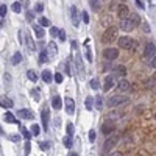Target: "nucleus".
Wrapping results in <instances>:
<instances>
[{
	"instance_id": "43",
	"label": "nucleus",
	"mask_w": 156,
	"mask_h": 156,
	"mask_svg": "<svg viewBox=\"0 0 156 156\" xmlns=\"http://www.w3.org/2000/svg\"><path fill=\"white\" fill-rule=\"evenodd\" d=\"M5 14H6V6L5 5H0V17H5Z\"/></svg>"
},
{
	"instance_id": "38",
	"label": "nucleus",
	"mask_w": 156,
	"mask_h": 156,
	"mask_svg": "<svg viewBox=\"0 0 156 156\" xmlns=\"http://www.w3.org/2000/svg\"><path fill=\"white\" fill-rule=\"evenodd\" d=\"M140 23H142V30H144V33H150V31H151V30H150V25H148L145 20H142Z\"/></svg>"
},
{
	"instance_id": "20",
	"label": "nucleus",
	"mask_w": 156,
	"mask_h": 156,
	"mask_svg": "<svg viewBox=\"0 0 156 156\" xmlns=\"http://www.w3.org/2000/svg\"><path fill=\"white\" fill-rule=\"evenodd\" d=\"M89 41H90V39H86V41H84V53H86V59L87 61H92V50H90Z\"/></svg>"
},
{
	"instance_id": "37",
	"label": "nucleus",
	"mask_w": 156,
	"mask_h": 156,
	"mask_svg": "<svg viewBox=\"0 0 156 156\" xmlns=\"http://www.w3.org/2000/svg\"><path fill=\"white\" fill-rule=\"evenodd\" d=\"M66 131H67V136H70L72 137V134H73V123H67V126H66Z\"/></svg>"
},
{
	"instance_id": "42",
	"label": "nucleus",
	"mask_w": 156,
	"mask_h": 156,
	"mask_svg": "<svg viewBox=\"0 0 156 156\" xmlns=\"http://www.w3.org/2000/svg\"><path fill=\"white\" fill-rule=\"evenodd\" d=\"M136 6L137 8H140V9H145V2H142V0H136Z\"/></svg>"
},
{
	"instance_id": "48",
	"label": "nucleus",
	"mask_w": 156,
	"mask_h": 156,
	"mask_svg": "<svg viewBox=\"0 0 156 156\" xmlns=\"http://www.w3.org/2000/svg\"><path fill=\"white\" fill-rule=\"evenodd\" d=\"M30 150H31V144H30V140H27L25 142V153H27V156H28Z\"/></svg>"
},
{
	"instance_id": "54",
	"label": "nucleus",
	"mask_w": 156,
	"mask_h": 156,
	"mask_svg": "<svg viewBox=\"0 0 156 156\" xmlns=\"http://www.w3.org/2000/svg\"><path fill=\"white\" fill-rule=\"evenodd\" d=\"M69 156H78V153L76 151H72V153H69Z\"/></svg>"
},
{
	"instance_id": "33",
	"label": "nucleus",
	"mask_w": 156,
	"mask_h": 156,
	"mask_svg": "<svg viewBox=\"0 0 156 156\" xmlns=\"http://www.w3.org/2000/svg\"><path fill=\"white\" fill-rule=\"evenodd\" d=\"M39 131H41V126L36 125V123H34V125H31V134H33V136H37V134H39Z\"/></svg>"
},
{
	"instance_id": "3",
	"label": "nucleus",
	"mask_w": 156,
	"mask_h": 156,
	"mask_svg": "<svg viewBox=\"0 0 156 156\" xmlns=\"http://www.w3.org/2000/svg\"><path fill=\"white\" fill-rule=\"evenodd\" d=\"M115 39H119V28L117 27H109V28H106L105 33H103L101 41L105 44H111V42L115 41Z\"/></svg>"
},
{
	"instance_id": "47",
	"label": "nucleus",
	"mask_w": 156,
	"mask_h": 156,
	"mask_svg": "<svg viewBox=\"0 0 156 156\" xmlns=\"http://www.w3.org/2000/svg\"><path fill=\"white\" fill-rule=\"evenodd\" d=\"M95 136H97L95 131H94V129H90V131H89V140H90V142H94V140H95Z\"/></svg>"
},
{
	"instance_id": "9",
	"label": "nucleus",
	"mask_w": 156,
	"mask_h": 156,
	"mask_svg": "<svg viewBox=\"0 0 156 156\" xmlns=\"http://www.w3.org/2000/svg\"><path fill=\"white\" fill-rule=\"evenodd\" d=\"M41 119H42V128L44 131H48V119H50V114H48V106H44L41 111Z\"/></svg>"
},
{
	"instance_id": "51",
	"label": "nucleus",
	"mask_w": 156,
	"mask_h": 156,
	"mask_svg": "<svg viewBox=\"0 0 156 156\" xmlns=\"http://www.w3.org/2000/svg\"><path fill=\"white\" fill-rule=\"evenodd\" d=\"M150 67H151V69H156V56H154L153 59H150Z\"/></svg>"
},
{
	"instance_id": "26",
	"label": "nucleus",
	"mask_w": 156,
	"mask_h": 156,
	"mask_svg": "<svg viewBox=\"0 0 156 156\" xmlns=\"http://www.w3.org/2000/svg\"><path fill=\"white\" fill-rule=\"evenodd\" d=\"M22 61V55H20V51H16L14 55H12V58H11V62L14 64V66H17V64Z\"/></svg>"
},
{
	"instance_id": "25",
	"label": "nucleus",
	"mask_w": 156,
	"mask_h": 156,
	"mask_svg": "<svg viewBox=\"0 0 156 156\" xmlns=\"http://www.w3.org/2000/svg\"><path fill=\"white\" fill-rule=\"evenodd\" d=\"M27 78L30 81H33V83H36L37 81V73H36V70H33V69H30V70H27Z\"/></svg>"
},
{
	"instance_id": "23",
	"label": "nucleus",
	"mask_w": 156,
	"mask_h": 156,
	"mask_svg": "<svg viewBox=\"0 0 156 156\" xmlns=\"http://www.w3.org/2000/svg\"><path fill=\"white\" fill-rule=\"evenodd\" d=\"M3 119H5L6 123H16V122H17V117H16L14 114H11V112H5Z\"/></svg>"
},
{
	"instance_id": "1",
	"label": "nucleus",
	"mask_w": 156,
	"mask_h": 156,
	"mask_svg": "<svg viewBox=\"0 0 156 156\" xmlns=\"http://www.w3.org/2000/svg\"><path fill=\"white\" fill-rule=\"evenodd\" d=\"M140 16L139 14H129L128 19L125 20H120V25H119V28L123 30V31H133L137 25L140 23Z\"/></svg>"
},
{
	"instance_id": "10",
	"label": "nucleus",
	"mask_w": 156,
	"mask_h": 156,
	"mask_svg": "<svg viewBox=\"0 0 156 156\" xmlns=\"http://www.w3.org/2000/svg\"><path fill=\"white\" fill-rule=\"evenodd\" d=\"M117 16H119V19H120V20L128 19V16H129V9H128V6H126V5H123V3L117 6Z\"/></svg>"
},
{
	"instance_id": "57",
	"label": "nucleus",
	"mask_w": 156,
	"mask_h": 156,
	"mask_svg": "<svg viewBox=\"0 0 156 156\" xmlns=\"http://www.w3.org/2000/svg\"><path fill=\"white\" fill-rule=\"evenodd\" d=\"M153 117H154V119H156V112H154V115H153Z\"/></svg>"
},
{
	"instance_id": "56",
	"label": "nucleus",
	"mask_w": 156,
	"mask_h": 156,
	"mask_svg": "<svg viewBox=\"0 0 156 156\" xmlns=\"http://www.w3.org/2000/svg\"><path fill=\"white\" fill-rule=\"evenodd\" d=\"M153 80L156 81V72H154V75H153Z\"/></svg>"
},
{
	"instance_id": "22",
	"label": "nucleus",
	"mask_w": 156,
	"mask_h": 156,
	"mask_svg": "<svg viewBox=\"0 0 156 156\" xmlns=\"http://www.w3.org/2000/svg\"><path fill=\"white\" fill-rule=\"evenodd\" d=\"M41 78H42V80L48 84V83H51V81H53V75H51V72L50 70H42V73H41Z\"/></svg>"
},
{
	"instance_id": "35",
	"label": "nucleus",
	"mask_w": 156,
	"mask_h": 156,
	"mask_svg": "<svg viewBox=\"0 0 156 156\" xmlns=\"http://www.w3.org/2000/svg\"><path fill=\"white\" fill-rule=\"evenodd\" d=\"M47 58H48V55H47V50L45 51H41V55H39V62H45L47 61Z\"/></svg>"
},
{
	"instance_id": "29",
	"label": "nucleus",
	"mask_w": 156,
	"mask_h": 156,
	"mask_svg": "<svg viewBox=\"0 0 156 156\" xmlns=\"http://www.w3.org/2000/svg\"><path fill=\"white\" fill-rule=\"evenodd\" d=\"M20 133H22V136L25 137V139H27V140H30L31 139V131H28V129L27 128H25V126H20Z\"/></svg>"
},
{
	"instance_id": "40",
	"label": "nucleus",
	"mask_w": 156,
	"mask_h": 156,
	"mask_svg": "<svg viewBox=\"0 0 156 156\" xmlns=\"http://www.w3.org/2000/svg\"><path fill=\"white\" fill-rule=\"evenodd\" d=\"M50 34H51V37H55V36L59 34V30H58L56 27H51V28H50Z\"/></svg>"
},
{
	"instance_id": "55",
	"label": "nucleus",
	"mask_w": 156,
	"mask_h": 156,
	"mask_svg": "<svg viewBox=\"0 0 156 156\" xmlns=\"http://www.w3.org/2000/svg\"><path fill=\"white\" fill-rule=\"evenodd\" d=\"M0 134H3V128H2V125H0Z\"/></svg>"
},
{
	"instance_id": "12",
	"label": "nucleus",
	"mask_w": 156,
	"mask_h": 156,
	"mask_svg": "<svg viewBox=\"0 0 156 156\" xmlns=\"http://www.w3.org/2000/svg\"><path fill=\"white\" fill-rule=\"evenodd\" d=\"M112 73H114L115 76L123 78V76H126V67L123 66V64H117V66H112Z\"/></svg>"
},
{
	"instance_id": "5",
	"label": "nucleus",
	"mask_w": 156,
	"mask_h": 156,
	"mask_svg": "<svg viewBox=\"0 0 156 156\" xmlns=\"http://www.w3.org/2000/svg\"><path fill=\"white\" fill-rule=\"evenodd\" d=\"M117 44H119V48L133 50L134 48V39H131L129 36H122V37L117 39Z\"/></svg>"
},
{
	"instance_id": "16",
	"label": "nucleus",
	"mask_w": 156,
	"mask_h": 156,
	"mask_svg": "<svg viewBox=\"0 0 156 156\" xmlns=\"http://www.w3.org/2000/svg\"><path fill=\"white\" fill-rule=\"evenodd\" d=\"M0 106L9 109V108L14 106V101H12L11 98H8V97H0Z\"/></svg>"
},
{
	"instance_id": "17",
	"label": "nucleus",
	"mask_w": 156,
	"mask_h": 156,
	"mask_svg": "<svg viewBox=\"0 0 156 156\" xmlns=\"http://www.w3.org/2000/svg\"><path fill=\"white\" fill-rule=\"evenodd\" d=\"M17 117H20V119H33V112L30 109H19L16 112Z\"/></svg>"
},
{
	"instance_id": "49",
	"label": "nucleus",
	"mask_w": 156,
	"mask_h": 156,
	"mask_svg": "<svg viewBox=\"0 0 156 156\" xmlns=\"http://www.w3.org/2000/svg\"><path fill=\"white\" fill-rule=\"evenodd\" d=\"M39 147H41L42 150H47L48 148V142H41L39 140Z\"/></svg>"
},
{
	"instance_id": "39",
	"label": "nucleus",
	"mask_w": 156,
	"mask_h": 156,
	"mask_svg": "<svg viewBox=\"0 0 156 156\" xmlns=\"http://www.w3.org/2000/svg\"><path fill=\"white\" fill-rule=\"evenodd\" d=\"M58 37H59V41H61V42H66V31H64V30H59Z\"/></svg>"
},
{
	"instance_id": "32",
	"label": "nucleus",
	"mask_w": 156,
	"mask_h": 156,
	"mask_svg": "<svg viewBox=\"0 0 156 156\" xmlns=\"http://www.w3.org/2000/svg\"><path fill=\"white\" fill-rule=\"evenodd\" d=\"M20 3H22V2H14V3L11 5V9L14 11V12H19V11H20V8H22V5H20Z\"/></svg>"
},
{
	"instance_id": "14",
	"label": "nucleus",
	"mask_w": 156,
	"mask_h": 156,
	"mask_svg": "<svg viewBox=\"0 0 156 156\" xmlns=\"http://www.w3.org/2000/svg\"><path fill=\"white\" fill-rule=\"evenodd\" d=\"M70 20H72V23L75 25V27H78V23H80V19H78V9H76L75 5L70 6Z\"/></svg>"
},
{
	"instance_id": "52",
	"label": "nucleus",
	"mask_w": 156,
	"mask_h": 156,
	"mask_svg": "<svg viewBox=\"0 0 156 156\" xmlns=\"http://www.w3.org/2000/svg\"><path fill=\"white\" fill-rule=\"evenodd\" d=\"M27 20H28V22L33 20V12H31V11H27Z\"/></svg>"
},
{
	"instance_id": "19",
	"label": "nucleus",
	"mask_w": 156,
	"mask_h": 156,
	"mask_svg": "<svg viewBox=\"0 0 156 156\" xmlns=\"http://www.w3.org/2000/svg\"><path fill=\"white\" fill-rule=\"evenodd\" d=\"M51 106H53V109H61L62 108V100L59 95H53V98H51Z\"/></svg>"
},
{
	"instance_id": "2",
	"label": "nucleus",
	"mask_w": 156,
	"mask_h": 156,
	"mask_svg": "<svg viewBox=\"0 0 156 156\" xmlns=\"http://www.w3.org/2000/svg\"><path fill=\"white\" fill-rule=\"evenodd\" d=\"M128 95L125 94H115V95H111L108 98V106L109 108H117V106H120L123 105V103H128Z\"/></svg>"
},
{
	"instance_id": "7",
	"label": "nucleus",
	"mask_w": 156,
	"mask_h": 156,
	"mask_svg": "<svg viewBox=\"0 0 156 156\" xmlns=\"http://www.w3.org/2000/svg\"><path fill=\"white\" fill-rule=\"evenodd\" d=\"M156 56V45L153 42H147L145 48H144V58L147 59H153Z\"/></svg>"
},
{
	"instance_id": "18",
	"label": "nucleus",
	"mask_w": 156,
	"mask_h": 156,
	"mask_svg": "<svg viewBox=\"0 0 156 156\" xmlns=\"http://www.w3.org/2000/svg\"><path fill=\"white\" fill-rule=\"evenodd\" d=\"M58 53V45L55 42H48L47 44V55L48 56H55Z\"/></svg>"
},
{
	"instance_id": "21",
	"label": "nucleus",
	"mask_w": 156,
	"mask_h": 156,
	"mask_svg": "<svg viewBox=\"0 0 156 156\" xmlns=\"http://www.w3.org/2000/svg\"><path fill=\"white\" fill-rule=\"evenodd\" d=\"M25 45H27L31 51H34L36 50V45H34V41H33V37L27 33V34H25Z\"/></svg>"
},
{
	"instance_id": "41",
	"label": "nucleus",
	"mask_w": 156,
	"mask_h": 156,
	"mask_svg": "<svg viewBox=\"0 0 156 156\" xmlns=\"http://www.w3.org/2000/svg\"><path fill=\"white\" fill-rule=\"evenodd\" d=\"M9 140L11 142H19L20 140V136L19 134H9Z\"/></svg>"
},
{
	"instance_id": "44",
	"label": "nucleus",
	"mask_w": 156,
	"mask_h": 156,
	"mask_svg": "<svg viewBox=\"0 0 156 156\" xmlns=\"http://www.w3.org/2000/svg\"><path fill=\"white\" fill-rule=\"evenodd\" d=\"M90 6H92V9H98L100 8V2H97V0H92V2H90Z\"/></svg>"
},
{
	"instance_id": "28",
	"label": "nucleus",
	"mask_w": 156,
	"mask_h": 156,
	"mask_svg": "<svg viewBox=\"0 0 156 156\" xmlns=\"http://www.w3.org/2000/svg\"><path fill=\"white\" fill-rule=\"evenodd\" d=\"M62 144H64V147H66V148H70V147L73 145V140H72V137H70V136H64Z\"/></svg>"
},
{
	"instance_id": "4",
	"label": "nucleus",
	"mask_w": 156,
	"mask_h": 156,
	"mask_svg": "<svg viewBox=\"0 0 156 156\" xmlns=\"http://www.w3.org/2000/svg\"><path fill=\"white\" fill-rule=\"evenodd\" d=\"M119 140H120V137L119 136H109L106 140H105V144H103V153L105 154H109L114 148H115V145L119 144Z\"/></svg>"
},
{
	"instance_id": "11",
	"label": "nucleus",
	"mask_w": 156,
	"mask_h": 156,
	"mask_svg": "<svg viewBox=\"0 0 156 156\" xmlns=\"http://www.w3.org/2000/svg\"><path fill=\"white\" fill-rule=\"evenodd\" d=\"M117 89H119L122 94H125V92H129V90H131V84H129V81H128V80L122 78V80H120L119 83H117Z\"/></svg>"
},
{
	"instance_id": "27",
	"label": "nucleus",
	"mask_w": 156,
	"mask_h": 156,
	"mask_svg": "<svg viewBox=\"0 0 156 156\" xmlns=\"http://www.w3.org/2000/svg\"><path fill=\"white\" fill-rule=\"evenodd\" d=\"M84 106H86V109H92L94 108V98L92 97H86V100H84Z\"/></svg>"
},
{
	"instance_id": "36",
	"label": "nucleus",
	"mask_w": 156,
	"mask_h": 156,
	"mask_svg": "<svg viewBox=\"0 0 156 156\" xmlns=\"http://www.w3.org/2000/svg\"><path fill=\"white\" fill-rule=\"evenodd\" d=\"M89 84H90V87H92L94 90H97V89L100 87V83H98V80H95V78H94V80H90Z\"/></svg>"
},
{
	"instance_id": "45",
	"label": "nucleus",
	"mask_w": 156,
	"mask_h": 156,
	"mask_svg": "<svg viewBox=\"0 0 156 156\" xmlns=\"http://www.w3.org/2000/svg\"><path fill=\"white\" fill-rule=\"evenodd\" d=\"M34 11H36V12H42V11H44V5H42V3H36Z\"/></svg>"
},
{
	"instance_id": "50",
	"label": "nucleus",
	"mask_w": 156,
	"mask_h": 156,
	"mask_svg": "<svg viewBox=\"0 0 156 156\" xmlns=\"http://www.w3.org/2000/svg\"><path fill=\"white\" fill-rule=\"evenodd\" d=\"M103 70H112V66H111V64L109 62H105V64H103Z\"/></svg>"
},
{
	"instance_id": "31",
	"label": "nucleus",
	"mask_w": 156,
	"mask_h": 156,
	"mask_svg": "<svg viewBox=\"0 0 156 156\" xmlns=\"http://www.w3.org/2000/svg\"><path fill=\"white\" fill-rule=\"evenodd\" d=\"M39 25H41V27H50V20L47 19V17H39Z\"/></svg>"
},
{
	"instance_id": "8",
	"label": "nucleus",
	"mask_w": 156,
	"mask_h": 156,
	"mask_svg": "<svg viewBox=\"0 0 156 156\" xmlns=\"http://www.w3.org/2000/svg\"><path fill=\"white\" fill-rule=\"evenodd\" d=\"M101 134H105V136H109L114 129H115V123L112 122V120H105L101 123Z\"/></svg>"
},
{
	"instance_id": "53",
	"label": "nucleus",
	"mask_w": 156,
	"mask_h": 156,
	"mask_svg": "<svg viewBox=\"0 0 156 156\" xmlns=\"http://www.w3.org/2000/svg\"><path fill=\"white\" fill-rule=\"evenodd\" d=\"M108 156H123V154H122L120 151H111V153H109Z\"/></svg>"
},
{
	"instance_id": "6",
	"label": "nucleus",
	"mask_w": 156,
	"mask_h": 156,
	"mask_svg": "<svg viewBox=\"0 0 156 156\" xmlns=\"http://www.w3.org/2000/svg\"><path fill=\"white\" fill-rule=\"evenodd\" d=\"M103 58H105L106 61H114V59H117L119 58V50H117L115 47H108V48H105L103 50Z\"/></svg>"
},
{
	"instance_id": "30",
	"label": "nucleus",
	"mask_w": 156,
	"mask_h": 156,
	"mask_svg": "<svg viewBox=\"0 0 156 156\" xmlns=\"http://www.w3.org/2000/svg\"><path fill=\"white\" fill-rule=\"evenodd\" d=\"M94 101H95V106H97L98 109L103 108V97H101V95H97V97L94 98Z\"/></svg>"
},
{
	"instance_id": "24",
	"label": "nucleus",
	"mask_w": 156,
	"mask_h": 156,
	"mask_svg": "<svg viewBox=\"0 0 156 156\" xmlns=\"http://www.w3.org/2000/svg\"><path fill=\"white\" fill-rule=\"evenodd\" d=\"M33 30H34V33H36V36H37L39 39H42V37H44L45 31H44V28L41 27V25H33Z\"/></svg>"
},
{
	"instance_id": "15",
	"label": "nucleus",
	"mask_w": 156,
	"mask_h": 156,
	"mask_svg": "<svg viewBox=\"0 0 156 156\" xmlns=\"http://www.w3.org/2000/svg\"><path fill=\"white\" fill-rule=\"evenodd\" d=\"M114 76L112 75H106L105 76V81H103V90H109L112 86H114Z\"/></svg>"
},
{
	"instance_id": "34",
	"label": "nucleus",
	"mask_w": 156,
	"mask_h": 156,
	"mask_svg": "<svg viewBox=\"0 0 156 156\" xmlns=\"http://www.w3.org/2000/svg\"><path fill=\"white\" fill-rule=\"evenodd\" d=\"M53 80H55V83H62V80H64V78H62V73H59V72H56L55 75H53Z\"/></svg>"
},
{
	"instance_id": "13",
	"label": "nucleus",
	"mask_w": 156,
	"mask_h": 156,
	"mask_svg": "<svg viewBox=\"0 0 156 156\" xmlns=\"http://www.w3.org/2000/svg\"><path fill=\"white\" fill-rule=\"evenodd\" d=\"M66 112L69 114V115H72L73 112H75V101H73V98H70V97H66Z\"/></svg>"
},
{
	"instance_id": "46",
	"label": "nucleus",
	"mask_w": 156,
	"mask_h": 156,
	"mask_svg": "<svg viewBox=\"0 0 156 156\" xmlns=\"http://www.w3.org/2000/svg\"><path fill=\"white\" fill-rule=\"evenodd\" d=\"M81 16H83V22L84 23H89V14H87V11H83Z\"/></svg>"
}]
</instances>
